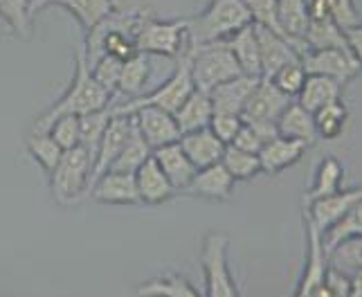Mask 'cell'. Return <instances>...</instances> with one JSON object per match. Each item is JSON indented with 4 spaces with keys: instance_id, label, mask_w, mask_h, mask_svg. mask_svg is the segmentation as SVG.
I'll use <instances>...</instances> for the list:
<instances>
[{
    "instance_id": "obj_1",
    "label": "cell",
    "mask_w": 362,
    "mask_h": 297,
    "mask_svg": "<svg viewBox=\"0 0 362 297\" xmlns=\"http://www.w3.org/2000/svg\"><path fill=\"white\" fill-rule=\"evenodd\" d=\"M113 102V95L106 93L99 86L93 74L88 59H86L83 45L74 52V77L68 86V91L61 95L57 102L49 106L45 113H41L34 122V131H47V127L61 115H88L95 110H104Z\"/></svg>"
},
{
    "instance_id": "obj_2",
    "label": "cell",
    "mask_w": 362,
    "mask_h": 297,
    "mask_svg": "<svg viewBox=\"0 0 362 297\" xmlns=\"http://www.w3.org/2000/svg\"><path fill=\"white\" fill-rule=\"evenodd\" d=\"M189 21V45L226 41L234 32L252 23L243 0H211V3Z\"/></svg>"
},
{
    "instance_id": "obj_3",
    "label": "cell",
    "mask_w": 362,
    "mask_h": 297,
    "mask_svg": "<svg viewBox=\"0 0 362 297\" xmlns=\"http://www.w3.org/2000/svg\"><path fill=\"white\" fill-rule=\"evenodd\" d=\"M196 88L194 77H192V61H189V47L187 52L178 57V64L173 68L171 77L167 81H162L156 91L146 93V95H137L133 99H124L122 104H110L108 110L110 115H131L135 108L140 106H158L162 110H169V113H176L178 106L185 102L189 93Z\"/></svg>"
},
{
    "instance_id": "obj_4",
    "label": "cell",
    "mask_w": 362,
    "mask_h": 297,
    "mask_svg": "<svg viewBox=\"0 0 362 297\" xmlns=\"http://www.w3.org/2000/svg\"><path fill=\"white\" fill-rule=\"evenodd\" d=\"M93 163L95 158L81 144L64 151L59 165L49 173V187H52V196L61 207L77 205L83 198H88Z\"/></svg>"
},
{
    "instance_id": "obj_5",
    "label": "cell",
    "mask_w": 362,
    "mask_h": 297,
    "mask_svg": "<svg viewBox=\"0 0 362 297\" xmlns=\"http://www.w3.org/2000/svg\"><path fill=\"white\" fill-rule=\"evenodd\" d=\"M187 47H189V21L187 18L160 21L148 11L135 32L137 52L178 59L187 52Z\"/></svg>"
},
{
    "instance_id": "obj_6",
    "label": "cell",
    "mask_w": 362,
    "mask_h": 297,
    "mask_svg": "<svg viewBox=\"0 0 362 297\" xmlns=\"http://www.w3.org/2000/svg\"><path fill=\"white\" fill-rule=\"evenodd\" d=\"M189 61L194 86L203 93H209L214 86L243 74L226 41L189 45Z\"/></svg>"
},
{
    "instance_id": "obj_7",
    "label": "cell",
    "mask_w": 362,
    "mask_h": 297,
    "mask_svg": "<svg viewBox=\"0 0 362 297\" xmlns=\"http://www.w3.org/2000/svg\"><path fill=\"white\" fill-rule=\"evenodd\" d=\"M228 234L207 232L201 245V266L205 275V295L207 297H236L234 277L228 266Z\"/></svg>"
},
{
    "instance_id": "obj_8",
    "label": "cell",
    "mask_w": 362,
    "mask_h": 297,
    "mask_svg": "<svg viewBox=\"0 0 362 297\" xmlns=\"http://www.w3.org/2000/svg\"><path fill=\"white\" fill-rule=\"evenodd\" d=\"M302 64L308 74H324V77H331L342 86L360 72V64L351 54V50L344 47L306 50L302 54Z\"/></svg>"
},
{
    "instance_id": "obj_9",
    "label": "cell",
    "mask_w": 362,
    "mask_h": 297,
    "mask_svg": "<svg viewBox=\"0 0 362 297\" xmlns=\"http://www.w3.org/2000/svg\"><path fill=\"white\" fill-rule=\"evenodd\" d=\"M304 223H306V268H304V275L299 279V286H297V295L304 297V295H324V275L329 270V255L324 250V243H322V232L304 214Z\"/></svg>"
},
{
    "instance_id": "obj_10",
    "label": "cell",
    "mask_w": 362,
    "mask_h": 297,
    "mask_svg": "<svg viewBox=\"0 0 362 297\" xmlns=\"http://www.w3.org/2000/svg\"><path fill=\"white\" fill-rule=\"evenodd\" d=\"M293 102V97L281 93L277 86L270 79L261 77L257 86L250 93L247 102L243 106V122H268V124H277L279 115L284 113V108Z\"/></svg>"
},
{
    "instance_id": "obj_11",
    "label": "cell",
    "mask_w": 362,
    "mask_h": 297,
    "mask_svg": "<svg viewBox=\"0 0 362 297\" xmlns=\"http://www.w3.org/2000/svg\"><path fill=\"white\" fill-rule=\"evenodd\" d=\"M135 127L140 129L142 138L151 148L165 146L180 140L178 122L169 110H162L158 106H140L131 113Z\"/></svg>"
},
{
    "instance_id": "obj_12",
    "label": "cell",
    "mask_w": 362,
    "mask_h": 297,
    "mask_svg": "<svg viewBox=\"0 0 362 297\" xmlns=\"http://www.w3.org/2000/svg\"><path fill=\"white\" fill-rule=\"evenodd\" d=\"M131 127H133L131 115H110L106 129L102 133V140H99V144H97L95 163H93V171H90V185L113 167L124 142L129 140ZM90 185H88V190H90Z\"/></svg>"
},
{
    "instance_id": "obj_13",
    "label": "cell",
    "mask_w": 362,
    "mask_h": 297,
    "mask_svg": "<svg viewBox=\"0 0 362 297\" xmlns=\"http://www.w3.org/2000/svg\"><path fill=\"white\" fill-rule=\"evenodd\" d=\"M88 198L102 205H140L137 196L135 173L127 171H106L99 176L88 190Z\"/></svg>"
},
{
    "instance_id": "obj_14",
    "label": "cell",
    "mask_w": 362,
    "mask_h": 297,
    "mask_svg": "<svg viewBox=\"0 0 362 297\" xmlns=\"http://www.w3.org/2000/svg\"><path fill=\"white\" fill-rule=\"evenodd\" d=\"M135 185H137V196H140V203L142 205H151V207L167 203L178 194L176 187L171 185V180L167 178V173L162 171V167L158 165V160L153 158V153L148 156L140 167H137Z\"/></svg>"
},
{
    "instance_id": "obj_15",
    "label": "cell",
    "mask_w": 362,
    "mask_h": 297,
    "mask_svg": "<svg viewBox=\"0 0 362 297\" xmlns=\"http://www.w3.org/2000/svg\"><path fill=\"white\" fill-rule=\"evenodd\" d=\"M255 32H257V43H259L261 77L270 79L272 74L277 72L281 66L288 64V61L302 59L299 50L291 41H286L281 34L272 32L268 28H261V25H255Z\"/></svg>"
},
{
    "instance_id": "obj_16",
    "label": "cell",
    "mask_w": 362,
    "mask_h": 297,
    "mask_svg": "<svg viewBox=\"0 0 362 297\" xmlns=\"http://www.w3.org/2000/svg\"><path fill=\"white\" fill-rule=\"evenodd\" d=\"M234 182L236 180L232 178V173L218 160L214 165L196 169L194 178L189 180L185 192L198 198H205V201H226V198L232 196Z\"/></svg>"
},
{
    "instance_id": "obj_17",
    "label": "cell",
    "mask_w": 362,
    "mask_h": 297,
    "mask_svg": "<svg viewBox=\"0 0 362 297\" xmlns=\"http://www.w3.org/2000/svg\"><path fill=\"white\" fill-rule=\"evenodd\" d=\"M362 198V187L358 190H338L329 196L315 198V201L306 203L304 214L315 223L320 228V232H324L327 228H331L335 221H338L349 207L354 203H358Z\"/></svg>"
},
{
    "instance_id": "obj_18",
    "label": "cell",
    "mask_w": 362,
    "mask_h": 297,
    "mask_svg": "<svg viewBox=\"0 0 362 297\" xmlns=\"http://www.w3.org/2000/svg\"><path fill=\"white\" fill-rule=\"evenodd\" d=\"M261 77H250V74H239V77H232L228 81H223L218 86H214L207 95L214 113H234L241 115L243 106L247 102L250 93L257 86Z\"/></svg>"
},
{
    "instance_id": "obj_19",
    "label": "cell",
    "mask_w": 362,
    "mask_h": 297,
    "mask_svg": "<svg viewBox=\"0 0 362 297\" xmlns=\"http://www.w3.org/2000/svg\"><path fill=\"white\" fill-rule=\"evenodd\" d=\"M304 151H306L304 142L286 138V135H274V138L264 142L257 156L264 173H281L284 169L293 167L304 156Z\"/></svg>"
},
{
    "instance_id": "obj_20",
    "label": "cell",
    "mask_w": 362,
    "mask_h": 297,
    "mask_svg": "<svg viewBox=\"0 0 362 297\" xmlns=\"http://www.w3.org/2000/svg\"><path fill=\"white\" fill-rule=\"evenodd\" d=\"M178 142H180L182 151L187 153V158L192 160V165H194L196 169L218 163L221 156H223V151H226V144H223V142L216 138L214 131H211L209 127L180 133V140H178Z\"/></svg>"
},
{
    "instance_id": "obj_21",
    "label": "cell",
    "mask_w": 362,
    "mask_h": 297,
    "mask_svg": "<svg viewBox=\"0 0 362 297\" xmlns=\"http://www.w3.org/2000/svg\"><path fill=\"white\" fill-rule=\"evenodd\" d=\"M153 158L158 160L162 171L167 173V178L171 180L173 187H176V192H185L189 180L194 178L196 167L192 165V160L187 158V153L182 151L180 142H171V144L153 148Z\"/></svg>"
},
{
    "instance_id": "obj_22",
    "label": "cell",
    "mask_w": 362,
    "mask_h": 297,
    "mask_svg": "<svg viewBox=\"0 0 362 297\" xmlns=\"http://www.w3.org/2000/svg\"><path fill=\"white\" fill-rule=\"evenodd\" d=\"M277 131H279V135L299 140V142H304L306 146H310L317 140V129H315L313 113L306 110L302 104L297 102V99H293V102L284 108V113L277 120Z\"/></svg>"
},
{
    "instance_id": "obj_23",
    "label": "cell",
    "mask_w": 362,
    "mask_h": 297,
    "mask_svg": "<svg viewBox=\"0 0 362 297\" xmlns=\"http://www.w3.org/2000/svg\"><path fill=\"white\" fill-rule=\"evenodd\" d=\"M277 11L281 36L299 50V54H304V34L308 28V0H279Z\"/></svg>"
},
{
    "instance_id": "obj_24",
    "label": "cell",
    "mask_w": 362,
    "mask_h": 297,
    "mask_svg": "<svg viewBox=\"0 0 362 297\" xmlns=\"http://www.w3.org/2000/svg\"><path fill=\"white\" fill-rule=\"evenodd\" d=\"M228 47L232 50V54L239 64L243 74L250 77H261V61H259V43H257V32L255 25L250 23L239 32H234L230 39H226Z\"/></svg>"
},
{
    "instance_id": "obj_25",
    "label": "cell",
    "mask_w": 362,
    "mask_h": 297,
    "mask_svg": "<svg viewBox=\"0 0 362 297\" xmlns=\"http://www.w3.org/2000/svg\"><path fill=\"white\" fill-rule=\"evenodd\" d=\"M148 77H151V54L133 52L129 59H124V64H122V74H119L115 95H122L127 99L142 95L144 86L148 83Z\"/></svg>"
},
{
    "instance_id": "obj_26",
    "label": "cell",
    "mask_w": 362,
    "mask_h": 297,
    "mask_svg": "<svg viewBox=\"0 0 362 297\" xmlns=\"http://www.w3.org/2000/svg\"><path fill=\"white\" fill-rule=\"evenodd\" d=\"M340 93H342V83H338L335 79L324 77V74H306V81L295 99L306 110L315 113V110H320L322 106L340 99Z\"/></svg>"
},
{
    "instance_id": "obj_27",
    "label": "cell",
    "mask_w": 362,
    "mask_h": 297,
    "mask_svg": "<svg viewBox=\"0 0 362 297\" xmlns=\"http://www.w3.org/2000/svg\"><path fill=\"white\" fill-rule=\"evenodd\" d=\"M211 115H214V108H211L209 95L198 91V88H194L189 93V97H187L185 102L178 106L176 113H173V117H176V122H178L180 133L209 127Z\"/></svg>"
},
{
    "instance_id": "obj_28",
    "label": "cell",
    "mask_w": 362,
    "mask_h": 297,
    "mask_svg": "<svg viewBox=\"0 0 362 297\" xmlns=\"http://www.w3.org/2000/svg\"><path fill=\"white\" fill-rule=\"evenodd\" d=\"M356 237H362V198L349 207L331 228H327L322 232L324 250H327V255H329L338 243H342L346 239H356Z\"/></svg>"
},
{
    "instance_id": "obj_29",
    "label": "cell",
    "mask_w": 362,
    "mask_h": 297,
    "mask_svg": "<svg viewBox=\"0 0 362 297\" xmlns=\"http://www.w3.org/2000/svg\"><path fill=\"white\" fill-rule=\"evenodd\" d=\"M54 5L64 7L68 14L77 18L86 32H90L97 23H102L113 11V5L108 0H57Z\"/></svg>"
},
{
    "instance_id": "obj_30",
    "label": "cell",
    "mask_w": 362,
    "mask_h": 297,
    "mask_svg": "<svg viewBox=\"0 0 362 297\" xmlns=\"http://www.w3.org/2000/svg\"><path fill=\"white\" fill-rule=\"evenodd\" d=\"M153 153V148L146 144V140L142 138V133L140 129L135 127V122H133V127H131V133H129V140L124 142L122 146V151L119 156L115 158V163H113V171H127V173H135L137 167H140L144 160ZM108 169V171H110Z\"/></svg>"
},
{
    "instance_id": "obj_31",
    "label": "cell",
    "mask_w": 362,
    "mask_h": 297,
    "mask_svg": "<svg viewBox=\"0 0 362 297\" xmlns=\"http://www.w3.org/2000/svg\"><path fill=\"white\" fill-rule=\"evenodd\" d=\"M313 120H315L317 138L338 140L340 135L344 133V129H346L349 110H346V106L340 102V99H335V102H331L327 106H322L320 110H315Z\"/></svg>"
},
{
    "instance_id": "obj_32",
    "label": "cell",
    "mask_w": 362,
    "mask_h": 297,
    "mask_svg": "<svg viewBox=\"0 0 362 297\" xmlns=\"http://www.w3.org/2000/svg\"><path fill=\"white\" fill-rule=\"evenodd\" d=\"M137 295H169V297H196L198 289L192 286L189 279L169 272V275L151 277L137 286Z\"/></svg>"
},
{
    "instance_id": "obj_33",
    "label": "cell",
    "mask_w": 362,
    "mask_h": 297,
    "mask_svg": "<svg viewBox=\"0 0 362 297\" xmlns=\"http://www.w3.org/2000/svg\"><path fill=\"white\" fill-rule=\"evenodd\" d=\"M342 180H344L342 165L335 158H324L320 163V167H317L313 187H310L308 194L304 196V203H310V201H315V198H322V196H329L333 192H338Z\"/></svg>"
},
{
    "instance_id": "obj_34",
    "label": "cell",
    "mask_w": 362,
    "mask_h": 297,
    "mask_svg": "<svg viewBox=\"0 0 362 297\" xmlns=\"http://www.w3.org/2000/svg\"><path fill=\"white\" fill-rule=\"evenodd\" d=\"M28 153L49 176V173L54 171V167L59 165L61 156H64V148L54 142V138L47 131H32V135L28 138Z\"/></svg>"
},
{
    "instance_id": "obj_35",
    "label": "cell",
    "mask_w": 362,
    "mask_h": 297,
    "mask_svg": "<svg viewBox=\"0 0 362 297\" xmlns=\"http://www.w3.org/2000/svg\"><path fill=\"white\" fill-rule=\"evenodd\" d=\"M221 163L232 173L234 180H250V178H255L257 173H261L259 156L243 151V148H236L234 144H226V151H223V156H221Z\"/></svg>"
},
{
    "instance_id": "obj_36",
    "label": "cell",
    "mask_w": 362,
    "mask_h": 297,
    "mask_svg": "<svg viewBox=\"0 0 362 297\" xmlns=\"http://www.w3.org/2000/svg\"><path fill=\"white\" fill-rule=\"evenodd\" d=\"M0 18H3L16 36H32V0H0Z\"/></svg>"
},
{
    "instance_id": "obj_37",
    "label": "cell",
    "mask_w": 362,
    "mask_h": 297,
    "mask_svg": "<svg viewBox=\"0 0 362 297\" xmlns=\"http://www.w3.org/2000/svg\"><path fill=\"white\" fill-rule=\"evenodd\" d=\"M122 64L124 59L115 57V54H99L90 66V74L93 79L102 86L106 93H110L115 97L117 93V83H119V74H122Z\"/></svg>"
},
{
    "instance_id": "obj_38",
    "label": "cell",
    "mask_w": 362,
    "mask_h": 297,
    "mask_svg": "<svg viewBox=\"0 0 362 297\" xmlns=\"http://www.w3.org/2000/svg\"><path fill=\"white\" fill-rule=\"evenodd\" d=\"M329 266L346 272L349 277H351L358 268H362V237L346 239L335 245L329 252Z\"/></svg>"
},
{
    "instance_id": "obj_39",
    "label": "cell",
    "mask_w": 362,
    "mask_h": 297,
    "mask_svg": "<svg viewBox=\"0 0 362 297\" xmlns=\"http://www.w3.org/2000/svg\"><path fill=\"white\" fill-rule=\"evenodd\" d=\"M110 120V110L104 108V110H95V113H88V115H81L79 117V144L86 148V151H90V156L95 158L97 153V144L102 140V133L106 129V124Z\"/></svg>"
},
{
    "instance_id": "obj_40",
    "label": "cell",
    "mask_w": 362,
    "mask_h": 297,
    "mask_svg": "<svg viewBox=\"0 0 362 297\" xmlns=\"http://www.w3.org/2000/svg\"><path fill=\"white\" fill-rule=\"evenodd\" d=\"M306 68L302 64V59H295V61H288L286 66H281L277 72L272 74L270 81L277 86L281 93H286L288 97H297V93L302 91V86L306 81Z\"/></svg>"
},
{
    "instance_id": "obj_41",
    "label": "cell",
    "mask_w": 362,
    "mask_h": 297,
    "mask_svg": "<svg viewBox=\"0 0 362 297\" xmlns=\"http://www.w3.org/2000/svg\"><path fill=\"white\" fill-rule=\"evenodd\" d=\"M250 18H252L255 25H261V28H268L272 32L281 34L279 28V0H243Z\"/></svg>"
},
{
    "instance_id": "obj_42",
    "label": "cell",
    "mask_w": 362,
    "mask_h": 297,
    "mask_svg": "<svg viewBox=\"0 0 362 297\" xmlns=\"http://www.w3.org/2000/svg\"><path fill=\"white\" fill-rule=\"evenodd\" d=\"M79 115H61L47 127V133L52 135L54 142L64 148H72L79 144Z\"/></svg>"
},
{
    "instance_id": "obj_43",
    "label": "cell",
    "mask_w": 362,
    "mask_h": 297,
    "mask_svg": "<svg viewBox=\"0 0 362 297\" xmlns=\"http://www.w3.org/2000/svg\"><path fill=\"white\" fill-rule=\"evenodd\" d=\"M241 127H243V117L234 113H214L209 120V129L214 131V135L223 144H230Z\"/></svg>"
},
{
    "instance_id": "obj_44",
    "label": "cell",
    "mask_w": 362,
    "mask_h": 297,
    "mask_svg": "<svg viewBox=\"0 0 362 297\" xmlns=\"http://www.w3.org/2000/svg\"><path fill=\"white\" fill-rule=\"evenodd\" d=\"M324 295H351V277L329 266L327 275H324Z\"/></svg>"
},
{
    "instance_id": "obj_45",
    "label": "cell",
    "mask_w": 362,
    "mask_h": 297,
    "mask_svg": "<svg viewBox=\"0 0 362 297\" xmlns=\"http://www.w3.org/2000/svg\"><path fill=\"white\" fill-rule=\"evenodd\" d=\"M230 144H234L236 148H243V151H250V153H259V148L264 146V140H261V135L250 127L247 122H243V127L234 135V140Z\"/></svg>"
},
{
    "instance_id": "obj_46",
    "label": "cell",
    "mask_w": 362,
    "mask_h": 297,
    "mask_svg": "<svg viewBox=\"0 0 362 297\" xmlns=\"http://www.w3.org/2000/svg\"><path fill=\"white\" fill-rule=\"evenodd\" d=\"M344 34H346L349 50H351V54L356 57V61H358L360 68H362V23L354 25V28H346Z\"/></svg>"
},
{
    "instance_id": "obj_47",
    "label": "cell",
    "mask_w": 362,
    "mask_h": 297,
    "mask_svg": "<svg viewBox=\"0 0 362 297\" xmlns=\"http://www.w3.org/2000/svg\"><path fill=\"white\" fill-rule=\"evenodd\" d=\"M113 9H119V11H142V9H148L142 5V0H108Z\"/></svg>"
},
{
    "instance_id": "obj_48",
    "label": "cell",
    "mask_w": 362,
    "mask_h": 297,
    "mask_svg": "<svg viewBox=\"0 0 362 297\" xmlns=\"http://www.w3.org/2000/svg\"><path fill=\"white\" fill-rule=\"evenodd\" d=\"M351 295L362 297V268H358L351 275Z\"/></svg>"
},
{
    "instance_id": "obj_49",
    "label": "cell",
    "mask_w": 362,
    "mask_h": 297,
    "mask_svg": "<svg viewBox=\"0 0 362 297\" xmlns=\"http://www.w3.org/2000/svg\"><path fill=\"white\" fill-rule=\"evenodd\" d=\"M57 0H32V16L34 14H39L41 9H45V7H49V5H54Z\"/></svg>"
}]
</instances>
